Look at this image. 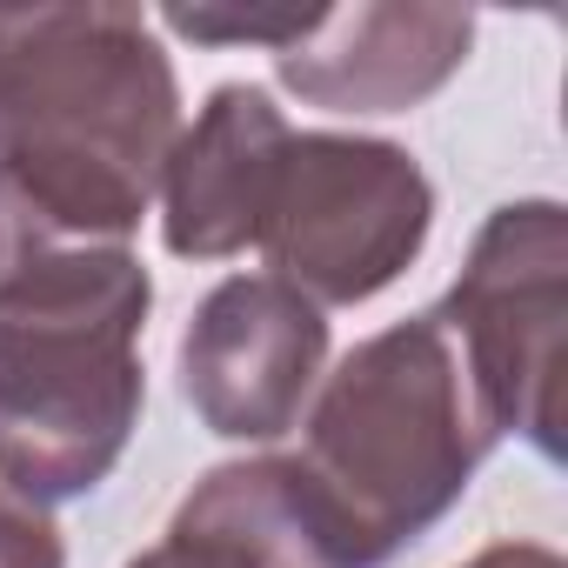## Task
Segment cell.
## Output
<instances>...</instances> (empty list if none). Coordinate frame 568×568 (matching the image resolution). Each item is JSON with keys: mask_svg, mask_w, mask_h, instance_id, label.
Here are the masks:
<instances>
[{"mask_svg": "<svg viewBox=\"0 0 568 568\" xmlns=\"http://www.w3.org/2000/svg\"><path fill=\"white\" fill-rule=\"evenodd\" d=\"M462 568H568V561L555 548H541V541H495V548H481Z\"/></svg>", "mask_w": 568, "mask_h": 568, "instance_id": "12", "label": "cell"}, {"mask_svg": "<svg viewBox=\"0 0 568 568\" xmlns=\"http://www.w3.org/2000/svg\"><path fill=\"white\" fill-rule=\"evenodd\" d=\"M322 14L328 8H161V28H174V34H187V41H207V48H267V54H281V48H295V41H308L315 28H322Z\"/></svg>", "mask_w": 568, "mask_h": 568, "instance_id": "10", "label": "cell"}, {"mask_svg": "<svg viewBox=\"0 0 568 568\" xmlns=\"http://www.w3.org/2000/svg\"><path fill=\"white\" fill-rule=\"evenodd\" d=\"M288 114L267 88L221 81L194 128H181L168 168H161V241L181 261H227L254 247L261 207L288 148Z\"/></svg>", "mask_w": 568, "mask_h": 568, "instance_id": "8", "label": "cell"}, {"mask_svg": "<svg viewBox=\"0 0 568 568\" xmlns=\"http://www.w3.org/2000/svg\"><path fill=\"white\" fill-rule=\"evenodd\" d=\"M475 48L468 8H422V0H362L328 8L322 28L274 54L288 94L328 114H408L442 94Z\"/></svg>", "mask_w": 568, "mask_h": 568, "instance_id": "7", "label": "cell"}, {"mask_svg": "<svg viewBox=\"0 0 568 568\" xmlns=\"http://www.w3.org/2000/svg\"><path fill=\"white\" fill-rule=\"evenodd\" d=\"M435 227L422 161L375 134H288L254 247L315 308H355L415 267Z\"/></svg>", "mask_w": 568, "mask_h": 568, "instance_id": "4", "label": "cell"}, {"mask_svg": "<svg viewBox=\"0 0 568 568\" xmlns=\"http://www.w3.org/2000/svg\"><path fill=\"white\" fill-rule=\"evenodd\" d=\"M148 308L134 247L0 221V488L48 508L114 475L148 402Z\"/></svg>", "mask_w": 568, "mask_h": 568, "instance_id": "2", "label": "cell"}, {"mask_svg": "<svg viewBox=\"0 0 568 568\" xmlns=\"http://www.w3.org/2000/svg\"><path fill=\"white\" fill-rule=\"evenodd\" d=\"M174 141L181 81L141 8L0 14V221L128 247Z\"/></svg>", "mask_w": 568, "mask_h": 568, "instance_id": "1", "label": "cell"}, {"mask_svg": "<svg viewBox=\"0 0 568 568\" xmlns=\"http://www.w3.org/2000/svg\"><path fill=\"white\" fill-rule=\"evenodd\" d=\"M495 442L501 422L462 342L428 308L368 335L322 382L295 462L322 488L355 561L382 568L462 501Z\"/></svg>", "mask_w": 568, "mask_h": 568, "instance_id": "3", "label": "cell"}, {"mask_svg": "<svg viewBox=\"0 0 568 568\" xmlns=\"http://www.w3.org/2000/svg\"><path fill=\"white\" fill-rule=\"evenodd\" d=\"M161 541L194 568H362L295 455L207 468Z\"/></svg>", "mask_w": 568, "mask_h": 568, "instance_id": "9", "label": "cell"}, {"mask_svg": "<svg viewBox=\"0 0 568 568\" xmlns=\"http://www.w3.org/2000/svg\"><path fill=\"white\" fill-rule=\"evenodd\" d=\"M0 568H68V541L48 508L0 488Z\"/></svg>", "mask_w": 568, "mask_h": 568, "instance_id": "11", "label": "cell"}, {"mask_svg": "<svg viewBox=\"0 0 568 568\" xmlns=\"http://www.w3.org/2000/svg\"><path fill=\"white\" fill-rule=\"evenodd\" d=\"M468 355L501 435H528L561 462V328H568V214L561 201H508L481 221L468 267L435 308Z\"/></svg>", "mask_w": 568, "mask_h": 568, "instance_id": "5", "label": "cell"}, {"mask_svg": "<svg viewBox=\"0 0 568 568\" xmlns=\"http://www.w3.org/2000/svg\"><path fill=\"white\" fill-rule=\"evenodd\" d=\"M128 568H194V561H181V555H174L168 541H154V548H148V555H134Z\"/></svg>", "mask_w": 568, "mask_h": 568, "instance_id": "13", "label": "cell"}, {"mask_svg": "<svg viewBox=\"0 0 568 568\" xmlns=\"http://www.w3.org/2000/svg\"><path fill=\"white\" fill-rule=\"evenodd\" d=\"M328 362V322L274 274H227L181 335V395L221 442H281Z\"/></svg>", "mask_w": 568, "mask_h": 568, "instance_id": "6", "label": "cell"}]
</instances>
